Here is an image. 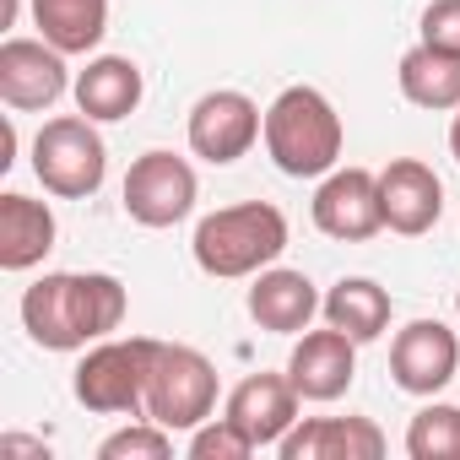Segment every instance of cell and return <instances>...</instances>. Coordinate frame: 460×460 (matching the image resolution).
Listing matches in <instances>:
<instances>
[{
    "mask_svg": "<svg viewBox=\"0 0 460 460\" xmlns=\"http://www.w3.org/2000/svg\"><path fill=\"white\" fill-rule=\"evenodd\" d=\"M22 325L44 352H82L125 325V282L109 271H49L22 293Z\"/></svg>",
    "mask_w": 460,
    "mask_h": 460,
    "instance_id": "6da1fadb",
    "label": "cell"
},
{
    "mask_svg": "<svg viewBox=\"0 0 460 460\" xmlns=\"http://www.w3.org/2000/svg\"><path fill=\"white\" fill-rule=\"evenodd\" d=\"M195 266L206 277H261L282 250H288V217L271 200H239V206H222L211 217H200L195 227Z\"/></svg>",
    "mask_w": 460,
    "mask_h": 460,
    "instance_id": "7a4b0ae2",
    "label": "cell"
},
{
    "mask_svg": "<svg viewBox=\"0 0 460 460\" xmlns=\"http://www.w3.org/2000/svg\"><path fill=\"white\" fill-rule=\"evenodd\" d=\"M266 152L288 179H325L341 157V114L320 87H288L266 109Z\"/></svg>",
    "mask_w": 460,
    "mask_h": 460,
    "instance_id": "3957f363",
    "label": "cell"
},
{
    "mask_svg": "<svg viewBox=\"0 0 460 460\" xmlns=\"http://www.w3.org/2000/svg\"><path fill=\"white\" fill-rule=\"evenodd\" d=\"M152 336H103L87 347V358L76 363V401L98 417H146V374H152Z\"/></svg>",
    "mask_w": 460,
    "mask_h": 460,
    "instance_id": "277c9868",
    "label": "cell"
},
{
    "mask_svg": "<svg viewBox=\"0 0 460 460\" xmlns=\"http://www.w3.org/2000/svg\"><path fill=\"white\" fill-rule=\"evenodd\" d=\"M217 411V368L206 352L157 341L152 374H146V417L163 422L168 433H195Z\"/></svg>",
    "mask_w": 460,
    "mask_h": 460,
    "instance_id": "5b68a950",
    "label": "cell"
},
{
    "mask_svg": "<svg viewBox=\"0 0 460 460\" xmlns=\"http://www.w3.org/2000/svg\"><path fill=\"white\" fill-rule=\"evenodd\" d=\"M93 125L98 119H87V114H60V119H44V130L33 136V173L49 195H60V200L98 195V184L109 173V146Z\"/></svg>",
    "mask_w": 460,
    "mask_h": 460,
    "instance_id": "8992f818",
    "label": "cell"
},
{
    "mask_svg": "<svg viewBox=\"0 0 460 460\" xmlns=\"http://www.w3.org/2000/svg\"><path fill=\"white\" fill-rule=\"evenodd\" d=\"M195 168L173 152H141L125 173V217L141 227H173L195 211Z\"/></svg>",
    "mask_w": 460,
    "mask_h": 460,
    "instance_id": "52a82bcc",
    "label": "cell"
},
{
    "mask_svg": "<svg viewBox=\"0 0 460 460\" xmlns=\"http://www.w3.org/2000/svg\"><path fill=\"white\" fill-rule=\"evenodd\" d=\"M266 136V114L255 109L250 93L239 87H217L190 109V152L206 163H239L255 141Z\"/></svg>",
    "mask_w": 460,
    "mask_h": 460,
    "instance_id": "ba28073f",
    "label": "cell"
},
{
    "mask_svg": "<svg viewBox=\"0 0 460 460\" xmlns=\"http://www.w3.org/2000/svg\"><path fill=\"white\" fill-rule=\"evenodd\" d=\"M314 227L325 239L363 244L385 227V200H379V173L368 168H331L325 184L314 190Z\"/></svg>",
    "mask_w": 460,
    "mask_h": 460,
    "instance_id": "9c48e42d",
    "label": "cell"
},
{
    "mask_svg": "<svg viewBox=\"0 0 460 460\" xmlns=\"http://www.w3.org/2000/svg\"><path fill=\"white\" fill-rule=\"evenodd\" d=\"M460 368V341L438 320H411L390 341V374L406 395H438Z\"/></svg>",
    "mask_w": 460,
    "mask_h": 460,
    "instance_id": "30bf717a",
    "label": "cell"
},
{
    "mask_svg": "<svg viewBox=\"0 0 460 460\" xmlns=\"http://www.w3.org/2000/svg\"><path fill=\"white\" fill-rule=\"evenodd\" d=\"M71 87L66 55L44 39H6L0 44V103L6 109H49Z\"/></svg>",
    "mask_w": 460,
    "mask_h": 460,
    "instance_id": "8fae6325",
    "label": "cell"
},
{
    "mask_svg": "<svg viewBox=\"0 0 460 460\" xmlns=\"http://www.w3.org/2000/svg\"><path fill=\"white\" fill-rule=\"evenodd\" d=\"M379 200H385V227L401 239H422L444 211V184L422 157H395L379 168Z\"/></svg>",
    "mask_w": 460,
    "mask_h": 460,
    "instance_id": "7c38bea8",
    "label": "cell"
},
{
    "mask_svg": "<svg viewBox=\"0 0 460 460\" xmlns=\"http://www.w3.org/2000/svg\"><path fill=\"white\" fill-rule=\"evenodd\" d=\"M288 379H293V390L304 401H336V395H347L352 379H358V341L347 331H336V325L304 331V341L288 358Z\"/></svg>",
    "mask_w": 460,
    "mask_h": 460,
    "instance_id": "4fadbf2b",
    "label": "cell"
},
{
    "mask_svg": "<svg viewBox=\"0 0 460 460\" xmlns=\"http://www.w3.org/2000/svg\"><path fill=\"white\" fill-rule=\"evenodd\" d=\"M298 390H293V379L288 374H250V379H239L234 385V395H227V422H239L250 438H255V449H266V444H282L288 433H293V422H298Z\"/></svg>",
    "mask_w": 460,
    "mask_h": 460,
    "instance_id": "5bb4252c",
    "label": "cell"
},
{
    "mask_svg": "<svg viewBox=\"0 0 460 460\" xmlns=\"http://www.w3.org/2000/svg\"><path fill=\"white\" fill-rule=\"evenodd\" d=\"M282 460H379L390 444L368 417H309L277 444Z\"/></svg>",
    "mask_w": 460,
    "mask_h": 460,
    "instance_id": "9a60e30c",
    "label": "cell"
},
{
    "mask_svg": "<svg viewBox=\"0 0 460 460\" xmlns=\"http://www.w3.org/2000/svg\"><path fill=\"white\" fill-rule=\"evenodd\" d=\"M320 293L304 271H282V266H266L250 288V320L271 336H304L309 320L320 314Z\"/></svg>",
    "mask_w": 460,
    "mask_h": 460,
    "instance_id": "2e32d148",
    "label": "cell"
},
{
    "mask_svg": "<svg viewBox=\"0 0 460 460\" xmlns=\"http://www.w3.org/2000/svg\"><path fill=\"white\" fill-rule=\"evenodd\" d=\"M55 250V211L33 195H0V271H33Z\"/></svg>",
    "mask_w": 460,
    "mask_h": 460,
    "instance_id": "e0dca14e",
    "label": "cell"
},
{
    "mask_svg": "<svg viewBox=\"0 0 460 460\" xmlns=\"http://www.w3.org/2000/svg\"><path fill=\"white\" fill-rule=\"evenodd\" d=\"M146 82H141V66L125 60V55H98L87 60V71L76 76V109L98 125H114L125 114H136Z\"/></svg>",
    "mask_w": 460,
    "mask_h": 460,
    "instance_id": "ac0fdd59",
    "label": "cell"
},
{
    "mask_svg": "<svg viewBox=\"0 0 460 460\" xmlns=\"http://www.w3.org/2000/svg\"><path fill=\"white\" fill-rule=\"evenodd\" d=\"M33 28L60 55H93L109 33V0H33Z\"/></svg>",
    "mask_w": 460,
    "mask_h": 460,
    "instance_id": "d6986e66",
    "label": "cell"
},
{
    "mask_svg": "<svg viewBox=\"0 0 460 460\" xmlns=\"http://www.w3.org/2000/svg\"><path fill=\"white\" fill-rule=\"evenodd\" d=\"M395 82H401L406 103H417V109H433V114L460 109V55H449V49H433V44L406 49L395 66Z\"/></svg>",
    "mask_w": 460,
    "mask_h": 460,
    "instance_id": "ffe728a7",
    "label": "cell"
},
{
    "mask_svg": "<svg viewBox=\"0 0 460 460\" xmlns=\"http://www.w3.org/2000/svg\"><path fill=\"white\" fill-rule=\"evenodd\" d=\"M320 314H325V325L347 331V336L363 347V341H379V336H385V325H390V293H385L379 282H368V277H341V282L325 293Z\"/></svg>",
    "mask_w": 460,
    "mask_h": 460,
    "instance_id": "44dd1931",
    "label": "cell"
},
{
    "mask_svg": "<svg viewBox=\"0 0 460 460\" xmlns=\"http://www.w3.org/2000/svg\"><path fill=\"white\" fill-rule=\"evenodd\" d=\"M406 455L411 460H460V406H422L406 428Z\"/></svg>",
    "mask_w": 460,
    "mask_h": 460,
    "instance_id": "7402d4cb",
    "label": "cell"
},
{
    "mask_svg": "<svg viewBox=\"0 0 460 460\" xmlns=\"http://www.w3.org/2000/svg\"><path fill=\"white\" fill-rule=\"evenodd\" d=\"M173 455V433L163 422H136V428H119L98 444V460H168Z\"/></svg>",
    "mask_w": 460,
    "mask_h": 460,
    "instance_id": "603a6c76",
    "label": "cell"
},
{
    "mask_svg": "<svg viewBox=\"0 0 460 460\" xmlns=\"http://www.w3.org/2000/svg\"><path fill=\"white\" fill-rule=\"evenodd\" d=\"M250 455H255V438L239 422H227V417L200 422L190 433V460H250Z\"/></svg>",
    "mask_w": 460,
    "mask_h": 460,
    "instance_id": "cb8c5ba5",
    "label": "cell"
},
{
    "mask_svg": "<svg viewBox=\"0 0 460 460\" xmlns=\"http://www.w3.org/2000/svg\"><path fill=\"white\" fill-rule=\"evenodd\" d=\"M422 44L460 55V0H433L422 12Z\"/></svg>",
    "mask_w": 460,
    "mask_h": 460,
    "instance_id": "d4e9b609",
    "label": "cell"
},
{
    "mask_svg": "<svg viewBox=\"0 0 460 460\" xmlns=\"http://www.w3.org/2000/svg\"><path fill=\"white\" fill-rule=\"evenodd\" d=\"M0 449H6V455H49L44 444H33V438H17V433H12V438H0Z\"/></svg>",
    "mask_w": 460,
    "mask_h": 460,
    "instance_id": "484cf974",
    "label": "cell"
},
{
    "mask_svg": "<svg viewBox=\"0 0 460 460\" xmlns=\"http://www.w3.org/2000/svg\"><path fill=\"white\" fill-rule=\"evenodd\" d=\"M449 152H455V163H460V114H455V125H449Z\"/></svg>",
    "mask_w": 460,
    "mask_h": 460,
    "instance_id": "4316f807",
    "label": "cell"
},
{
    "mask_svg": "<svg viewBox=\"0 0 460 460\" xmlns=\"http://www.w3.org/2000/svg\"><path fill=\"white\" fill-rule=\"evenodd\" d=\"M455 314H460V293H455Z\"/></svg>",
    "mask_w": 460,
    "mask_h": 460,
    "instance_id": "83f0119b",
    "label": "cell"
}]
</instances>
